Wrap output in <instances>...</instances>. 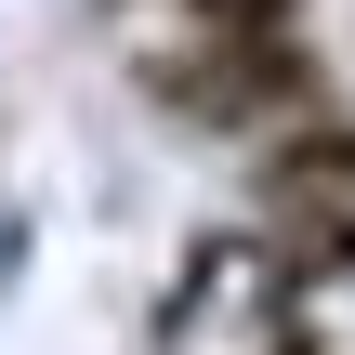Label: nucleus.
<instances>
[{
    "label": "nucleus",
    "mask_w": 355,
    "mask_h": 355,
    "mask_svg": "<svg viewBox=\"0 0 355 355\" xmlns=\"http://www.w3.org/2000/svg\"><path fill=\"white\" fill-rule=\"evenodd\" d=\"M145 92H158L184 132H250V145L290 132V119H316V105H343L316 26H263V40H158V53H145Z\"/></svg>",
    "instance_id": "1"
},
{
    "label": "nucleus",
    "mask_w": 355,
    "mask_h": 355,
    "mask_svg": "<svg viewBox=\"0 0 355 355\" xmlns=\"http://www.w3.org/2000/svg\"><path fill=\"white\" fill-rule=\"evenodd\" d=\"M250 198L263 211H355V105H316L290 132L250 145Z\"/></svg>",
    "instance_id": "2"
},
{
    "label": "nucleus",
    "mask_w": 355,
    "mask_h": 355,
    "mask_svg": "<svg viewBox=\"0 0 355 355\" xmlns=\"http://www.w3.org/2000/svg\"><path fill=\"white\" fill-rule=\"evenodd\" d=\"M329 290H355V211H263V303L303 316Z\"/></svg>",
    "instance_id": "3"
}]
</instances>
